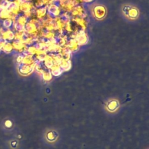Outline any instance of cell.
Returning <instances> with one entry per match:
<instances>
[{
	"label": "cell",
	"mask_w": 149,
	"mask_h": 149,
	"mask_svg": "<svg viewBox=\"0 0 149 149\" xmlns=\"http://www.w3.org/2000/svg\"><path fill=\"white\" fill-rule=\"evenodd\" d=\"M10 24H11V22L9 19H6L3 21V25L4 26V27H9L10 26Z\"/></svg>",
	"instance_id": "3957f363"
},
{
	"label": "cell",
	"mask_w": 149,
	"mask_h": 149,
	"mask_svg": "<svg viewBox=\"0 0 149 149\" xmlns=\"http://www.w3.org/2000/svg\"><path fill=\"white\" fill-rule=\"evenodd\" d=\"M44 138L48 143L54 144L59 139V134L54 129H47L44 133Z\"/></svg>",
	"instance_id": "6da1fadb"
},
{
	"label": "cell",
	"mask_w": 149,
	"mask_h": 149,
	"mask_svg": "<svg viewBox=\"0 0 149 149\" xmlns=\"http://www.w3.org/2000/svg\"><path fill=\"white\" fill-rule=\"evenodd\" d=\"M120 104L117 100L111 99L108 100L105 104V110L109 113H115L118 111Z\"/></svg>",
	"instance_id": "7a4b0ae2"
}]
</instances>
